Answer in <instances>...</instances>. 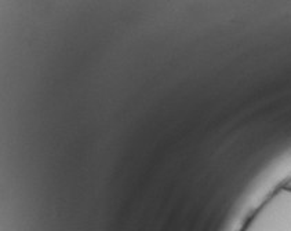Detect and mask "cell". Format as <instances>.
I'll return each instance as SVG.
<instances>
[{"instance_id": "6da1fadb", "label": "cell", "mask_w": 291, "mask_h": 231, "mask_svg": "<svg viewBox=\"0 0 291 231\" xmlns=\"http://www.w3.org/2000/svg\"><path fill=\"white\" fill-rule=\"evenodd\" d=\"M283 189L287 191H291V178L288 180H287L286 183H284V186H283Z\"/></svg>"}]
</instances>
